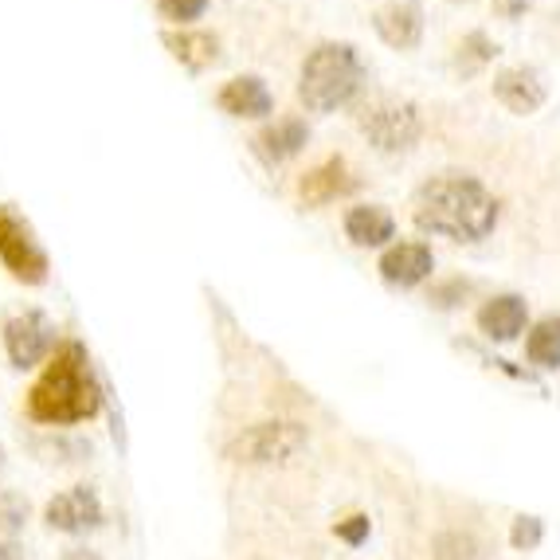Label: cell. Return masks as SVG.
<instances>
[{
    "label": "cell",
    "mask_w": 560,
    "mask_h": 560,
    "mask_svg": "<svg viewBox=\"0 0 560 560\" xmlns=\"http://www.w3.org/2000/svg\"><path fill=\"white\" fill-rule=\"evenodd\" d=\"M106 388L86 341L63 337L24 388V420L44 431H75L103 416Z\"/></svg>",
    "instance_id": "1"
},
{
    "label": "cell",
    "mask_w": 560,
    "mask_h": 560,
    "mask_svg": "<svg viewBox=\"0 0 560 560\" xmlns=\"http://www.w3.org/2000/svg\"><path fill=\"white\" fill-rule=\"evenodd\" d=\"M502 205L490 188L470 173H440L420 185L411 205V224L423 235L451 243H482L494 235Z\"/></svg>",
    "instance_id": "2"
},
{
    "label": "cell",
    "mask_w": 560,
    "mask_h": 560,
    "mask_svg": "<svg viewBox=\"0 0 560 560\" xmlns=\"http://www.w3.org/2000/svg\"><path fill=\"white\" fill-rule=\"evenodd\" d=\"M369 83V67L361 51L346 39H326L310 47L299 71V103L310 114H337L353 106Z\"/></svg>",
    "instance_id": "3"
},
{
    "label": "cell",
    "mask_w": 560,
    "mask_h": 560,
    "mask_svg": "<svg viewBox=\"0 0 560 560\" xmlns=\"http://www.w3.org/2000/svg\"><path fill=\"white\" fill-rule=\"evenodd\" d=\"M310 447V428L299 420H259L247 423L228 440L224 455L240 467H282Z\"/></svg>",
    "instance_id": "4"
},
{
    "label": "cell",
    "mask_w": 560,
    "mask_h": 560,
    "mask_svg": "<svg viewBox=\"0 0 560 560\" xmlns=\"http://www.w3.org/2000/svg\"><path fill=\"white\" fill-rule=\"evenodd\" d=\"M357 130L384 158L408 153L423 138V110L411 98H373L357 114Z\"/></svg>",
    "instance_id": "5"
},
{
    "label": "cell",
    "mask_w": 560,
    "mask_h": 560,
    "mask_svg": "<svg viewBox=\"0 0 560 560\" xmlns=\"http://www.w3.org/2000/svg\"><path fill=\"white\" fill-rule=\"evenodd\" d=\"M39 522H44L47 533H56V537L86 541L91 533L106 529V522H110V510H106L103 494H98V486L71 482V486H63V490H56V494L39 505Z\"/></svg>",
    "instance_id": "6"
},
{
    "label": "cell",
    "mask_w": 560,
    "mask_h": 560,
    "mask_svg": "<svg viewBox=\"0 0 560 560\" xmlns=\"http://www.w3.org/2000/svg\"><path fill=\"white\" fill-rule=\"evenodd\" d=\"M0 267L20 287H44L51 279V255L44 252L28 220L9 205H0Z\"/></svg>",
    "instance_id": "7"
},
{
    "label": "cell",
    "mask_w": 560,
    "mask_h": 560,
    "mask_svg": "<svg viewBox=\"0 0 560 560\" xmlns=\"http://www.w3.org/2000/svg\"><path fill=\"white\" fill-rule=\"evenodd\" d=\"M59 326L44 310H20L0 326V346L16 373H39L44 361L59 349Z\"/></svg>",
    "instance_id": "8"
},
{
    "label": "cell",
    "mask_w": 560,
    "mask_h": 560,
    "mask_svg": "<svg viewBox=\"0 0 560 560\" xmlns=\"http://www.w3.org/2000/svg\"><path fill=\"white\" fill-rule=\"evenodd\" d=\"M533 318H529V302L517 290H498L490 299L478 302L475 310V329L490 341V346H514L525 341Z\"/></svg>",
    "instance_id": "9"
},
{
    "label": "cell",
    "mask_w": 560,
    "mask_h": 560,
    "mask_svg": "<svg viewBox=\"0 0 560 560\" xmlns=\"http://www.w3.org/2000/svg\"><path fill=\"white\" fill-rule=\"evenodd\" d=\"M376 275L388 290H420L435 279V252L428 240H396L376 259Z\"/></svg>",
    "instance_id": "10"
},
{
    "label": "cell",
    "mask_w": 560,
    "mask_h": 560,
    "mask_svg": "<svg viewBox=\"0 0 560 560\" xmlns=\"http://www.w3.org/2000/svg\"><path fill=\"white\" fill-rule=\"evenodd\" d=\"M423 28H428V20H423L420 0H384L373 12V32L393 51H416L423 44Z\"/></svg>",
    "instance_id": "11"
},
{
    "label": "cell",
    "mask_w": 560,
    "mask_h": 560,
    "mask_svg": "<svg viewBox=\"0 0 560 560\" xmlns=\"http://www.w3.org/2000/svg\"><path fill=\"white\" fill-rule=\"evenodd\" d=\"M490 91H494L498 106H505L510 114H517V118H529V114H537L545 103H549V86H545L541 71L537 67H502L494 75V83H490Z\"/></svg>",
    "instance_id": "12"
},
{
    "label": "cell",
    "mask_w": 560,
    "mask_h": 560,
    "mask_svg": "<svg viewBox=\"0 0 560 560\" xmlns=\"http://www.w3.org/2000/svg\"><path fill=\"white\" fill-rule=\"evenodd\" d=\"M306 141H310L306 118H299V114H287V118L267 121V126L255 133L252 150H255V158H259L262 165L275 168V165H287V161L299 158V153L306 150Z\"/></svg>",
    "instance_id": "13"
},
{
    "label": "cell",
    "mask_w": 560,
    "mask_h": 560,
    "mask_svg": "<svg viewBox=\"0 0 560 560\" xmlns=\"http://www.w3.org/2000/svg\"><path fill=\"white\" fill-rule=\"evenodd\" d=\"M353 188H357V177H353V168L346 165V158H326L322 165L306 168L299 177V200L306 208H326V205H337V200H346Z\"/></svg>",
    "instance_id": "14"
},
{
    "label": "cell",
    "mask_w": 560,
    "mask_h": 560,
    "mask_svg": "<svg viewBox=\"0 0 560 560\" xmlns=\"http://www.w3.org/2000/svg\"><path fill=\"white\" fill-rule=\"evenodd\" d=\"M215 106H220L228 118L262 121V118H271L275 114V94H271V86H267V79L235 75L215 91Z\"/></svg>",
    "instance_id": "15"
},
{
    "label": "cell",
    "mask_w": 560,
    "mask_h": 560,
    "mask_svg": "<svg viewBox=\"0 0 560 560\" xmlns=\"http://www.w3.org/2000/svg\"><path fill=\"white\" fill-rule=\"evenodd\" d=\"M341 232L361 252H384L396 243V215L384 205H353L341 215Z\"/></svg>",
    "instance_id": "16"
},
{
    "label": "cell",
    "mask_w": 560,
    "mask_h": 560,
    "mask_svg": "<svg viewBox=\"0 0 560 560\" xmlns=\"http://www.w3.org/2000/svg\"><path fill=\"white\" fill-rule=\"evenodd\" d=\"M161 44L168 47V56L177 59L188 75H205L208 67L220 63V36L208 28H165Z\"/></svg>",
    "instance_id": "17"
},
{
    "label": "cell",
    "mask_w": 560,
    "mask_h": 560,
    "mask_svg": "<svg viewBox=\"0 0 560 560\" xmlns=\"http://www.w3.org/2000/svg\"><path fill=\"white\" fill-rule=\"evenodd\" d=\"M522 346H525V364H529L533 373H560V314L533 318Z\"/></svg>",
    "instance_id": "18"
},
{
    "label": "cell",
    "mask_w": 560,
    "mask_h": 560,
    "mask_svg": "<svg viewBox=\"0 0 560 560\" xmlns=\"http://www.w3.org/2000/svg\"><path fill=\"white\" fill-rule=\"evenodd\" d=\"M36 455L44 463H56V467H83V463H91L94 447L75 431H44V440H36Z\"/></svg>",
    "instance_id": "19"
},
{
    "label": "cell",
    "mask_w": 560,
    "mask_h": 560,
    "mask_svg": "<svg viewBox=\"0 0 560 560\" xmlns=\"http://www.w3.org/2000/svg\"><path fill=\"white\" fill-rule=\"evenodd\" d=\"M494 59H498L494 39L486 36V32H467V36L458 39V47H455V75L475 79V75H482Z\"/></svg>",
    "instance_id": "20"
},
{
    "label": "cell",
    "mask_w": 560,
    "mask_h": 560,
    "mask_svg": "<svg viewBox=\"0 0 560 560\" xmlns=\"http://www.w3.org/2000/svg\"><path fill=\"white\" fill-rule=\"evenodd\" d=\"M431 557L435 560H486L490 557V541L470 529H447L431 541Z\"/></svg>",
    "instance_id": "21"
},
{
    "label": "cell",
    "mask_w": 560,
    "mask_h": 560,
    "mask_svg": "<svg viewBox=\"0 0 560 560\" xmlns=\"http://www.w3.org/2000/svg\"><path fill=\"white\" fill-rule=\"evenodd\" d=\"M475 279L467 275H447V279H431L428 287V306L451 314V310H463L467 302H475Z\"/></svg>",
    "instance_id": "22"
},
{
    "label": "cell",
    "mask_w": 560,
    "mask_h": 560,
    "mask_svg": "<svg viewBox=\"0 0 560 560\" xmlns=\"http://www.w3.org/2000/svg\"><path fill=\"white\" fill-rule=\"evenodd\" d=\"M549 537V525L541 514H514L510 517V529H505V541L514 552H537Z\"/></svg>",
    "instance_id": "23"
},
{
    "label": "cell",
    "mask_w": 560,
    "mask_h": 560,
    "mask_svg": "<svg viewBox=\"0 0 560 560\" xmlns=\"http://www.w3.org/2000/svg\"><path fill=\"white\" fill-rule=\"evenodd\" d=\"M32 517V502L20 490H0V537L4 541H20V533Z\"/></svg>",
    "instance_id": "24"
},
{
    "label": "cell",
    "mask_w": 560,
    "mask_h": 560,
    "mask_svg": "<svg viewBox=\"0 0 560 560\" xmlns=\"http://www.w3.org/2000/svg\"><path fill=\"white\" fill-rule=\"evenodd\" d=\"M153 4H158V16L168 20L173 28H192L212 0H153Z\"/></svg>",
    "instance_id": "25"
},
{
    "label": "cell",
    "mask_w": 560,
    "mask_h": 560,
    "mask_svg": "<svg viewBox=\"0 0 560 560\" xmlns=\"http://www.w3.org/2000/svg\"><path fill=\"white\" fill-rule=\"evenodd\" d=\"M334 537L346 545V549H361V545H369V537H373V517L361 514V510H353V514H346V517H337Z\"/></svg>",
    "instance_id": "26"
},
{
    "label": "cell",
    "mask_w": 560,
    "mask_h": 560,
    "mask_svg": "<svg viewBox=\"0 0 560 560\" xmlns=\"http://www.w3.org/2000/svg\"><path fill=\"white\" fill-rule=\"evenodd\" d=\"M490 9H494L498 20H510V24H514V20H522L525 12L533 9V0H490Z\"/></svg>",
    "instance_id": "27"
},
{
    "label": "cell",
    "mask_w": 560,
    "mask_h": 560,
    "mask_svg": "<svg viewBox=\"0 0 560 560\" xmlns=\"http://www.w3.org/2000/svg\"><path fill=\"white\" fill-rule=\"evenodd\" d=\"M59 560H106L103 552L94 549V545H86V541H71L63 552H59Z\"/></svg>",
    "instance_id": "28"
},
{
    "label": "cell",
    "mask_w": 560,
    "mask_h": 560,
    "mask_svg": "<svg viewBox=\"0 0 560 560\" xmlns=\"http://www.w3.org/2000/svg\"><path fill=\"white\" fill-rule=\"evenodd\" d=\"M24 552L28 549H24L20 541H4V537H0V560H28Z\"/></svg>",
    "instance_id": "29"
},
{
    "label": "cell",
    "mask_w": 560,
    "mask_h": 560,
    "mask_svg": "<svg viewBox=\"0 0 560 560\" xmlns=\"http://www.w3.org/2000/svg\"><path fill=\"white\" fill-rule=\"evenodd\" d=\"M4 467H9V451H4V443H0V475H4Z\"/></svg>",
    "instance_id": "30"
}]
</instances>
